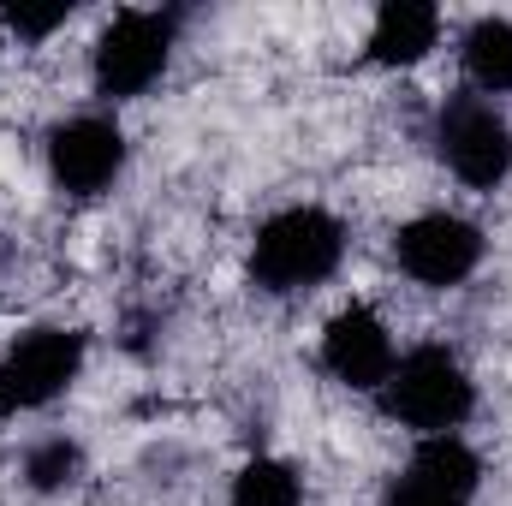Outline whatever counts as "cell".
<instances>
[{"label": "cell", "mask_w": 512, "mask_h": 506, "mask_svg": "<svg viewBox=\"0 0 512 506\" xmlns=\"http://www.w3.org/2000/svg\"><path fill=\"white\" fill-rule=\"evenodd\" d=\"M346 221L322 203L274 209L251 239V286L268 298H304L328 286L346 262Z\"/></svg>", "instance_id": "6da1fadb"}, {"label": "cell", "mask_w": 512, "mask_h": 506, "mask_svg": "<svg viewBox=\"0 0 512 506\" xmlns=\"http://www.w3.org/2000/svg\"><path fill=\"white\" fill-rule=\"evenodd\" d=\"M376 399H382V411L399 429H411L417 441H429V435H459L471 423L477 381H471L465 358L453 346L423 340V346L399 352V364H393V376L382 381Z\"/></svg>", "instance_id": "7a4b0ae2"}, {"label": "cell", "mask_w": 512, "mask_h": 506, "mask_svg": "<svg viewBox=\"0 0 512 506\" xmlns=\"http://www.w3.org/2000/svg\"><path fill=\"white\" fill-rule=\"evenodd\" d=\"M173 42H179V18L161 6H126L108 18V30L90 48V84L102 102H137L149 96L167 66H173Z\"/></svg>", "instance_id": "3957f363"}, {"label": "cell", "mask_w": 512, "mask_h": 506, "mask_svg": "<svg viewBox=\"0 0 512 506\" xmlns=\"http://www.w3.org/2000/svg\"><path fill=\"white\" fill-rule=\"evenodd\" d=\"M84 358H90V340L78 328H60V322L24 328L0 352V423L36 417L60 393H72V381L84 376Z\"/></svg>", "instance_id": "277c9868"}, {"label": "cell", "mask_w": 512, "mask_h": 506, "mask_svg": "<svg viewBox=\"0 0 512 506\" xmlns=\"http://www.w3.org/2000/svg\"><path fill=\"white\" fill-rule=\"evenodd\" d=\"M435 155L459 185L495 191L512 179V120L489 96H447L435 114Z\"/></svg>", "instance_id": "5b68a950"}, {"label": "cell", "mask_w": 512, "mask_h": 506, "mask_svg": "<svg viewBox=\"0 0 512 506\" xmlns=\"http://www.w3.org/2000/svg\"><path fill=\"white\" fill-rule=\"evenodd\" d=\"M483 256H489L483 227L465 221V215H453V209H423V215H411V221L393 233V262H399V274L417 280V286H429V292L465 286V280L483 268Z\"/></svg>", "instance_id": "8992f818"}, {"label": "cell", "mask_w": 512, "mask_h": 506, "mask_svg": "<svg viewBox=\"0 0 512 506\" xmlns=\"http://www.w3.org/2000/svg\"><path fill=\"white\" fill-rule=\"evenodd\" d=\"M42 155H48V179H54L60 197L96 203V197H108L120 185L131 143L120 120H108V114H72V120H60L48 131Z\"/></svg>", "instance_id": "52a82bcc"}, {"label": "cell", "mask_w": 512, "mask_h": 506, "mask_svg": "<svg viewBox=\"0 0 512 506\" xmlns=\"http://www.w3.org/2000/svg\"><path fill=\"white\" fill-rule=\"evenodd\" d=\"M477 495H483L477 447L465 435H429L387 477L382 506H477Z\"/></svg>", "instance_id": "ba28073f"}, {"label": "cell", "mask_w": 512, "mask_h": 506, "mask_svg": "<svg viewBox=\"0 0 512 506\" xmlns=\"http://www.w3.org/2000/svg\"><path fill=\"white\" fill-rule=\"evenodd\" d=\"M316 358H322V370L340 381V387H352V393H382V381L393 376V364H399V346H393V328L382 322V310L346 304V310L328 316Z\"/></svg>", "instance_id": "9c48e42d"}, {"label": "cell", "mask_w": 512, "mask_h": 506, "mask_svg": "<svg viewBox=\"0 0 512 506\" xmlns=\"http://www.w3.org/2000/svg\"><path fill=\"white\" fill-rule=\"evenodd\" d=\"M435 48H441V6H429V0H387L364 36V60L382 72L423 66Z\"/></svg>", "instance_id": "30bf717a"}, {"label": "cell", "mask_w": 512, "mask_h": 506, "mask_svg": "<svg viewBox=\"0 0 512 506\" xmlns=\"http://www.w3.org/2000/svg\"><path fill=\"white\" fill-rule=\"evenodd\" d=\"M459 72L471 84V96H512V18H471L459 36Z\"/></svg>", "instance_id": "8fae6325"}, {"label": "cell", "mask_w": 512, "mask_h": 506, "mask_svg": "<svg viewBox=\"0 0 512 506\" xmlns=\"http://www.w3.org/2000/svg\"><path fill=\"white\" fill-rule=\"evenodd\" d=\"M227 506H304V477H298V465H286L274 453H256L233 471Z\"/></svg>", "instance_id": "7c38bea8"}, {"label": "cell", "mask_w": 512, "mask_h": 506, "mask_svg": "<svg viewBox=\"0 0 512 506\" xmlns=\"http://www.w3.org/2000/svg\"><path fill=\"white\" fill-rule=\"evenodd\" d=\"M18 477H24L30 495H66V489L84 477V447H78L72 435H42V441L24 447Z\"/></svg>", "instance_id": "4fadbf2b"}, {"label": "cell", "mask_w": 512, "mask_h": 506, "mask_svg": "<svg viewBox=\"0 0 512 506\" xmlns=\"http://www.w3.org/2000/svg\"><path fill=\"white\" fill-rule=\"evenodd\" d=\"M66 24H72V6H66V0H60V6H24V0H18V6L0 12V36H18L24 48L48 42V36L66 30Z\"/></svg>", "instance_id": "5bb4252c"}, {"label": "cell", "mask_w": 512, "mask_h": 506, "mask_svg": "<svg viewBox=\"0 0 512 506\" xmlns=\"http://www.w3.org/2000/svg\"><path fill=\"white\" fill-rule=\"evenodd\" d=\"M0 54H6V36H0Z\"/></svg>", "instance_id": "9a60e30c"}]
</instances>
